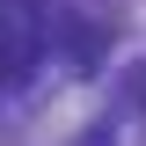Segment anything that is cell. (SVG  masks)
<instances>
[{"label": "cell", "instance_id": "1", "mask_svg": "<svg viewBox=\"0 0 146 146\" xmlns=\"http://www.w3.org/2000/svg\"><path fill=\"white\" fill-rule=\"evenodd\" d=\"M44 58V15L36 0H0V95H15Z\"/></svg>", "mask_w": 146, "mask_h": 146}, {"label": "cell", "instance_id": "2", "mask_svg": "<svg viewBox=\"0 0 146 146\" xmlns=\"http://www.w3.org/2000/svg\"><path fill=\"white\" fill-rule=\"evenodd\" d=\"M139 102H146V80H139Z\"/></svg>", "mask_w": 146, "mask_h": 146}]
</instances>
